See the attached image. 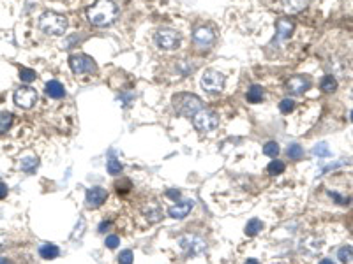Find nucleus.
Returning <instances> with one entry per match:
<instances>
[{
    "mask_svg": "<svg viewBox=\"0 0 353 264\" xmlns=\"http://www.w3.org/2000/svg\"><path fill=\"white\" fill-rule=\"evenodd\" d=\"M261 231H263V222L259 220V218H251V220L247 222V225H245V234L251 236V238L259 234Z\"/></svg>",
    "mask_w": 353,
    "mask_h": 264,
    "instance_id": "21",
    "label": "nucleus"
},
{
    "mask_svg": "<svg viewBox=\"0 0 353 264\" xmlns=\"http://www.w3.org/2000/svg\"><path fill=\"white\" fill-rule=\"evenodd\" d=\"M321 245H323V241H321L320 238H316V236H307L306 239H302L300 250H302L306 255H316L321 250Z\"/></svg>",
    "mask_w": 353,
    "mask_h": 264,
    "instance_id": "15",
    "label": "nucleus"
},
{
    "mask_svg": "<svg viewBox=\"0 0 353 264\" xmlns=\"http://www.w3.org/2000/svg\"><path fill=\"white\" fill-rule=\"evenodd\" d=\"M320 264H335V262H334V260H332V259H321V260H320Z\"/></svg>",
    "mask_w": 353,
    "mask_h": 264,
    "instance_id": "41",
    "label": "nucleus"
},
{
    "mask_svg": "<svg viewBox=\"0 0 353 264\" xmlns=\"http://www.w3.org/2000/svg\"><path fill=\"white\" fill-rule=\"evenodd\" d=\"M166 196L169 197V199H181V190H176V189H169L168 192H166Z\"/></svg>",
    "mask_w": 353,
    "mask_h": 264,
    "instance_id": "37",
    "label": "nucleus"
},
{
    "mask_svg": "<svg viewBox=\"0 0 353 264\" xmlns=\"http://www.w3.org/2000/svg\"><path fill=\"white\" fill-rule=\"evenodd\" d=\"M179 245H181L182 250H186L191 255H198V253H203L207 248V243L203 241L200 236L196 234H186L179 239Z\"/></svg>",
    "mask_w": 353,
    "mask_h": 264,
    "instance_id": "9",
    "label": "nucleus"
},
{
    "mask_svg": "<svg viewBox=\"0 0 353 264\" xmlns=\"http://www.w3.org/2000/svg\"><path fill=\"white\" fill-rule=\"evenodd\" d=\"M224 83H226V78L221 74L216 69H205L202 74V79H200V85L210 95H216V93H221L224 90Z\"/></svg>",
    "mask_w": 353,
    "mask_h": 264,
    "instance_id": "4",
    "label": "nucleus"
},
{
    "mask_svg": "<svg viewBox=\"0 0 353 264\" xmlns=\"http://www.w3.org/2000/svg\"><path fill=\"white\" fill-rule=\"evenodd\" d=\"M173 107L179 114L186 118H193L196 113L202 111V99L195 93H176L171 99Z\"/></svg>",
    "mask_w": 353,
    "mask_h": 264,
    "instance_id": "3",
    "label": "nucleus"
},
{
    "mask_svg": "<svg viewBox=\"0 0 353 264\" xmlns=\"http://www.w3.org/2000/svg\"><path fill=\"white\" fill-rule=\"evenodd\" d=\"M67 25H69L67 18L55 11L43 13L39 18V29L46 36H64L65 30H67Z\"/></svg>",
    "mask_w": 353,
    "mask_h": 264,
    "instance_id": "2",
    "label": "nucleus"
},
{
    "mask_svg": "<svg viewBox=\"0 0 353 264\" xmlns=\"http://www.w3.org/2000/svg\"><path fill=\"white\" fill-rule=\"evenodd\" d=\"M13 100L18 107L22 109H30L34 107V104L37 102V92L32 86H20L13 93Z\"/></svg>",
    "mask_w": 353,
    "mask_h": 264,
    "instance_id": "8",
    "label": "nucleus"
},
{
    "mask_svg": "<svg viewBox=\"0 0 353 264\" xmlns=\"http://www.w3.org/2000/svg\"><path fill=\"white\" fill-rule=\"evenodd\" d=\"M337 259L341 260L342 264H349L353 260V246L351 245H344L339 248L337 252Z\"/></svg>",
    "mask_w": 353,
    "mask_h": 264,
    "instance_id": "24",
    "label": "nucleus"
},
{
    "mask_svg": "<svg viewBox=\"0 0 353 264\" xmlns=\"http://www.w3.org/2000/svg\"><path fill=\"white\" fill-rule=\"evenodd\" d=\"M39 255L46 260H51V259H57L60 255V248L53 243H44V245L39 246Z\"/></svg>",
    "mask_w": 353,
    "mask_h": 264,
    "instance_id": "17",
    "label": "nucleus"
},
{
    "mask_svg": "<svg viewBox=\"0 0 353 264\" xmlns=\"http://www.w3.org/2000/svg\"><path fill=\"white\" fill-rule=\"evenodd\" d=\"M328 196H330L332 199H335V201H337L339 204H349V203H348V201H349L348 197H342V196H339L337 192H332V190H330V192H328Z\"/></svg>",
    "mask_w": 353,
    "mask_h": 264,
    "instance_id": "36",
    "label": "nucleus"
},
{
    "mask_svg": "<svg viewBox=\"0 0 353 264\" xmlns=\"http://www.w3.org/2000/svg\"><path fill=\"white\" fill-rule=\"evenodd\" d=\"M321 90H323L325 93H332L337 90V79L334 78L332 74H327L323 79H321Z\"/></svg>",
    "mask_w": 353,
    "mask_h": 264,
    "instance_id": "23",
    "label": "nucleus"
},
{
    "mask_svg": "<svg viewBox=\"0 0 353 264\" xmlns=\"http://www.w3.org/2000/svg\"><path fill=\"white\" fill-rule=\"evenodd\" d=\"M37 166H39V159L34 157V155L22 159V162H20V168H22L25 173H34L37 169Z\"/></svg>",
    "mask_w": 353,
    "mask_h": 264,
    "instance_id": "22",
    "label": "nucleus"
},
{
    "mask_svg": "<svg viewBox=\"0 0 353 264\" xmlns=\"http://www.w3.org/2000/svg\"><path fill=\"white\" fill-rule=\"evenodd\" d=\"M69 67L74 74H91L96 69V62L92 57L85 53H74L69 57Z\"/></svg>",
    "mask_w": 353,
    "mask_h": 264,
    "instance_id": "6",
    "label": "nucleus"
},
{
    "mask_svg": "<svg viewBox=\"0 0 353 264\" xmlns=\"http://www.w3.org/2000/svg\"><path fill=\"white\" fill-rule=\"evenodd\" d=\"M193 201L188 199V201H182V203H176L173 204V206L168 208V215L171 218H175V220H182V218L188 217V213L193 210Z\"/></svg>",
    "mask_w": 353,
    "mask_h": 264,
    "instance_id": "14",
    "label": "nucleus"
},
{
    "mask_svg": "<svg viewBox=\"0 0 353 264\" xmlns=\"http://www.w3.org/2000/svg\"><path fill=\"white\" fill-rule=\"evenodd\" d=\"M295 30V23L288 18H281L278 20L276 23V41H285V39H290Z\"/></svg>",
    "mask_w": 353,
    "mask_h": 264,
    "instance_id": "13",
    "label": "nucleus"
},
{
    "mask_svg": "<svg viewBox=\"0 0 353 264\" xmlns=\"http://www.w3.org/2000/svg\"><path fill=\"white\" fill-rule=\"evenodd\" d=\"M133 260H134V255L131 250H124V252H120L119 264H133Z\"/></svg>",
    "mask_w": 353,
    "mask_h": 264,
    "instance_id": "34",
    "label": "nucleus"
},
{
    "mask_svg": "<svg viewBox=\"0 0 353 264\" xmlns=\"http://www.w3.org/2000/svg\"><path fill=\"white\" fill-rule=\"evenodd\" d=\"M193 125L198 132H212L219 125V116L210 109H202L193 116Z\"/></svg>",
    "mask_w": 353,
    "mask_h": 264,
    "instance_id": "5",
    "label": "nucleus"
},
{
    "mask_svg": "<svg viewBox=\"0 0 353 264\" xmlns=\"http://www.w3.org/2000/svg\"><path fill=\"white\" fill-rule=\"evenodd\" d=\"M86 16H89V22L96 27L112 25L113 20L117 18V6L113 0H96L86 9Z\"/></svg>",
    "mask_w": 353,
    "mask_h": 264,
    "instance_id": "1",
    "label": "nucleus"
},
{
    "mask_svg": "<svg viewBox=\"0 0 353 264\" xmlns=\"http://www.w3.org/2000/svg\"><path fill=\"white\" fill-rule=\"evenodd\" d=\"M8 192H9L8 185H6V183L0 182V199H4V197L8 196Z\"/></svg>",
    "mask_w": 353,
    "mask_h": 264,
    "instance_id": "38",
    "label": "nucleus"
},
{
    "mask_svg": "<svg viewBox=\"0 0 353 264\" xmlns=\"http://www.w3.org/2000/svg\"><path fill=\"white\" fill-rule=\"evenodd\" d=\"M181 34L173 29H161L155 34V44L164 51H173L181 46Z\"/></svg>",
    "mask_w": 353,
    "mask_h": 264,
    "instance_id": "7",
    "label": "nucleus"
},
{
    "mask_svg": "<svg viewBox=\"0 0 353 264\" xmlns=\"http://www.w3.org/2000/svg\"><path fill=\"white\" fill-rule=\"evenodd\" d=\"M13 125V114L11 113H0V134L8 132V128Z\"/></svg>",
    "mask_w": 353,
    "mask_h": 264,
    "instance_id": "31",
    "label": "nucleus"
},
{
    "mask_svg": "<svg viewBox=\"0 0 353 264\" xmlns=\"http://www.w3.org/2000/svg\"><path fill=\"white\" fill-rule=\"evenodd\" d=\"M245 264H259V262L256 259H247V260H245Z\"/></svg>",
    "mask_w": 353,
    "mask_h": 264,
    "instance_id": "42",
    "label": "nucleus"
},
{
    "mask_svg": "<svg viewBox=\"0 0 353 264\" xmlns=\"http://www.w3.org/2000/svg\"><path fill=\"white\" fill-rule=\"evenodd\" d=\"M44 92H46V95L50 97V99H62V97H65L64 85H62L60 81H55V79H51V81L46 83Z\"/></svg>",
    "mask_w": 353,
    "mask_h": 264,
    "instance_id": "16",
    "label": "nucleus"
},
{
    "mask_svg": "<svg viewBox=\"0 0 353 264\" xmlns=\"http://www.w3.org/2000/svg\"><path fill=\"white\" fill-rule=\"evenodd\" d=\"M286 154H288V157L292 159V161H300V159L304 157V150H302V147H300V145H297V143L290 145L288 150H286Z\"/></svg>",
    "mask_w": 353,
    "mask_h": 264,
    "instance_id": "26",
    "label": "nucleus"
},
{
    "mask_svg": "<svg viewBox=\"0 0 353 264\" xmlns=\"http://www.w3.org/2000/svg\"><path fill=\"white\" fill-rule=\"evenodd\" d=\"M263 95H265V92H263V88L259 85H252L251 88L247 90V93H245V97H247V100L251 104H258L263 100Z\"/></svg>",
    "mask_w": 353,
    "mask_h": 264,
    "instance_id": "20",
    "label": "nucleus"
},
{
    "mask_svg": "<svg viewBox=\"0 0 353 264\" xmlns=\"http://www.w3.org/2000/svg\"><path fill=\"white\" fill-rule=\"evenodd\" d=\"M143 213H145V217L148 218V222H152V224H155V222H159L162 218L161 208H159L155 203H148L147 206L143 208Z\"/></svg>",
    "mask_w": 353,
    "mask_h": 264,
    "instance_id": "18",
    "label": "nucleus"
},
{
    "mask_svg": "<svg viewBox=\"0 0 353 264\" xmlns=\"http://www.w3.org/2000/svg\"><path fill=\"white\" fill-rule=\"evenodd\" d=\"M106 229H110V222H101V225H99V232H106Z\"/></svg>",
    "mask_w": 353,
    "mask_h": 264,
    "instance_id": "39",
    "label": "nucleus"
},
{
    "mask_svg": "<svg viewBox=\"0 0 353 264\" xmlns=\"http://www.w3.org/2000/svg\"><path fill=\"white\" fill-rule=\"evenodd\" d=\"M263 154L267 155V157L276 159L279 155V145L276 143V141H269V143L263 147Z\"/></svg>",
    "mask_w": 353,
    "mask_h": 264,
    "instance_id": "28",
    "label": "nucleus"
},
{
    "mask_svg": "<svg viewBox=\"0 0 353 264\" xmlns=\"http://www.w3.org/2000/svg\"><path fill=\"white\" fill-rule=\"evenodd\" d=\"M133 189V183H131V180H127V178H120V180H117L115 182V190H117V194H127L129 190Z\"/></svg>",
    "mask_w": 353,
    "mask_h": 264,
    "instance_id": "27",
    "label": "nucleus"
},
{
    "mask_svg": "<svg viewBox=\"0 0 353 264\" xmlns=\"http://www.w3.org/2000/svg\"><path fill=\"white\" fill-rule=\"evenodd\" d=\"M0 264H9L8 259H4V257H0Z\"/></svg>",
    "mask_w": 353,
    "mask_h": 264,
    "instance_id": "43",
    "label": "nucleus"
},
{
    "mask_svg": "<svg viewBox=\"0 0 353 264\" xmlns=\"http://www.w3.org/2000/svg\"><path fill=\"white\" fill-rule=\"evenodd\" d=\"M307 6V0H283V9L290 15L300 13Z\"/></svg>",
    "mask_w": 353,
    "mask_h": 264,
    "instance_id": "19",
    "label": "nucleus"
},
{
    "mask_svg": "<svg viewBox=\"0 0 353 264\" xmlns=\"http://www.w3.org/2000/svg\"><path fill=\"white\" fill-rule=\"evenodd\" d=\"M293 109H295V102H293L292 99H283L281 102H279V111H281L283 114H290Z\"/></svg>",
    "mask_w": 353,
    "mask_h": 264,
    "instance_id": "33",
    "label": "nucleus"
},
{
    "mask_svg": "<svg viewBox=\"0 0 353 264\" xmlns=\"http://www.w3.org/2000/svg\"><path fill=\"white\" fill-rule=\"evenodd\" d=\"M36 78H37L36 71H32V69H29V67H20V79H22L23 83H30Z\"/></svg>",
    "mask_w": 353,
    "mask_h": 264,
    "instance_id": "30",
    "label": "nucleus"
},
{
    "mask_svg": "<svg viewBox=\"0 0 353 264\" xmlns=\"http://www.w3.org/2000/svg\"><path fill=\"white\" fill-rule=\"evenodd\" d=\"M106 169H108L110 175L117 176L122 173V164H120V161H117V159H110V161L106 162Z\"/></svg>",
    "mask_w": 353,
    "mask_h": 264,
    "instance_id": "29",
    "label": "nucleus"
},
{
    "mask_svg": "<svg viewBox=\"0 0 353 264\" xmlns=\"http://www.w3.org/2000/svg\"><path fill=\"white\" fill-rule=\"evenodd\" d=\"M311 85H313V83H311V79L307 78V76L297 74L286 81V90H288L290 93H293V95H302V93H306L307 90L311 88Z\"/></svg>",
    "mask_w": 353,
    "mask_h": 264,
    "instance_id": "11",
    "label": "nucleus"
},
{
    "mask_svg": "<svg viewBox=\"0 0 353 264\" xmlns=\"http://www.w3.org/2000/svg\"><path fill=\"white\" fill-rule=\"evenodd\" d=\"M349 118H351V121H353V111H351V114H349Z\"/></svg>",
    "mask_w": 353,
    "mask_h": 264,
    "instance_id": "44",
    "label": "nucleus"
},
{
    "mask_svg": "<svg viewBox=\"0 0 353 264\" xmlns=\"http://www.w3.org/2000/svg\"><path fill=\"white\" fill-rule=\"evenodd\" d=\"M6 245H8V239H6V236H0V250H4Z\"/></svg>",
    "mask_w": 353,
    "mask_h": 264,
    "instance_id": "40",
    "label": "nucleus"
},
{
    "mask_svg": "<svg viewBox=\"0 0 353 264\" xmlns=\"http://www.w3.org/2000/svg\"><path fill=\"white\" fill-rule=\"evenodd\" d=\"M108 199V192L103 187H91L85 194V203L89 210H96V208L103 206Z\"/></svg>",
    "mask_w": 353,
    "mask_h": 264,
    "instance_id": "10",
    "label": "nucleus"
},
{
    "mask_svg": "<svg viewBox=\"0 0 353 264\" xmlns=\"http://www.w3.org/2000/svg\"><path fill=\"white\" fill-rule=\"evenodd\" d=\"M285 162L283 161H278V159H276V161H272L271 164L267 166V173L271 176H278V175H281L283 171H285Z\"/></svg>",
    "mask_w": 353,
    "mask_h": 264,
    "instance_id": "25",
    "label": "nucleus"
},
{
    "mask_svg": "<svg viewBox=\"0 0 353 264\" xmlns=\"http://www.w3.org/2000/svg\"><path fill=\"white\" fill-rule=\"evenodd\" d=\"M105 245H106V248H110V250L117 248V246L120 245V238H119V236H115V234L108 236V238L105 239Z\"/></svg>",
    "mask_w": 353,
    "mask_h": 264,
    "instance_id": "35",
    "label": "nucleus"
},
{
    "mask_svg": "<svg viewBox=\"0 0 353 264\" xmlns=\"http://www.w3.org/2000/svg\"><path fill=\"white\" fill-rule=\"evenodd\" d=\"M313 154L318 155V157H328V155H330V148H328L327 143H318V145H314Z\"/></svg>",
    "mask_w": 353,
    "mask_h": 264,
    "instance_id": "32",
    "label": "nucleus"
},
{
    "mask_svg": "<svg viewBox=\"0 0 353 264\" xmlns=\"http://www.w3.org/2000/svg\"><path fill=\"white\" fill-rule=\"evenodd\" d=\"M193 39H195V43L198 46L209 48L214 43V39H216V34H214V30L210 27H198L195 30V34H193Z\"/></svg>",
    "mask_w": 353,
    "mask_h": 264,
    "instance_id": "12",
    "label": "nucleus"
}]
</instances>
